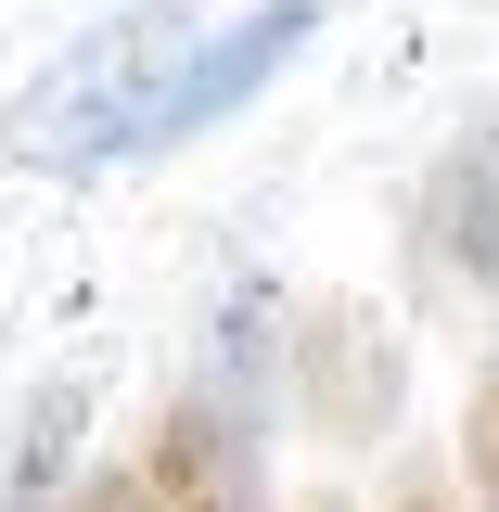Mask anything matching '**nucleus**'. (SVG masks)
Here are the masks:
<instances>
[{
  "instance_id": "7",
  "label": "nucleus",
  "mask_w": 499,
  "mask_h": 512,
  "mask_svg": "<svg viewBox=\"0 0 499 512\" xmlns=\"http://www.w3.org/2000/svg\"><path fill=\"white\" fill-rule=\"evenodd\" d=\"M320 512H333V500H320Z\"/></svg>"
},
{
  "instance_id": "6",
  "label": "nucleus",
  "mask_w": 499,
  "mask_h": 512,
  "mask_svg": "<svg viewBox=\"0 0 499 512\" xmlns=\"http://www.w3.org/2000/svg\"><path fill=\"white\" fill-rule=\"evenodd\" d=\"M384 512H448V487H436V474H410V487H397Z\"/></svg>"
},
{
  "instance_id": "2",
  "label": "nucleus",
  "mask_w": 499,
  "mask_h": 512,
  "mask_svg": "<svg viewBox=\"0 0 499 512\" xmlns=\"http://www.w3.org/2000/svg\"><path fill=\"white\" fill-rule=\"evenodd\" d=\"M64 512H244V448L218 410H167V436L116 474H90Z\"/></svg>"
},
{
  "instance_id": "3",
  "label": "nucleus",
  "mask_w": 499,
  "mask_h": 512,
  "mask_svg": "<svg viewBox=\"0 0 499 512\" xmlns=\"http://www.w3.org/2000/svg\"><path fill=\"white\" fill-rule=\"evenodd\" d=\"M308 397H320V436H384V346L359 333V308L308 320Z\"/></svg>"
},
{
  "instance_id": "5",
  "label": "nucleus",
  "mask_w": 499,
  "mask_h": 512,
  "mask_svg": "<svg viewBox=\"0 0 499 512\" xmlns=\"http://www.w3.org/2000/svg\"><path fill=\"white\" fill-rule=\"evenodd\" d=\"M461 461H474V500L499 512V372L474 384V410H461Z\"/></svg>"
},
{
  "instance_id": "4",
  "label": "nucleus",
  "mask_w": 499,
  "mask_h": 512,
  "mask_svg": "<svg viewBox=\"0 0 499 512\" xmlns=\"http://www.w3.org/2000/svg\"><path fill=\"white\" fill-rule=\"evenodd\" d=\"M436 244L474 269V282H499V116L448 154V180H436Z\"/></svg>"
},
{
  "instance_id": "1",
  "label": "nucleus",
  "mask_w": 499,
  "mask_h": 512,
  "mask_svg": "<svg viewBox=\"0 0 499 512\" xmlns=\"http://www.w3.org/2000/svg\"><path fill=\"white\" fill-rule=\"evenodd\" d=\"M218 26L192 0H141L116 26H90L64 64H39L0 116V154L13 167H52V180H90V167H128V154H167L180 141V77Z\"/></svg>"
}]
</instances>
